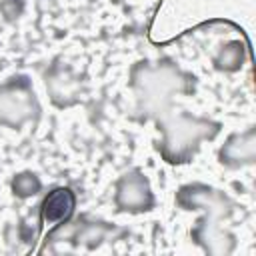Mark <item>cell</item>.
I'll list each match as a JSON object with an SVG mask.
<instances>
[{"mask_svg": "<svg viewBox=\"0 0 256 256\" xmlns=\"http://www.w3.org/2000/svg\"><path fill=\"white\" fill-rule=\"evenodd\" d=\"M70 206V196L66 190H58L54 192L48 200H46V220H60L66 214V208Z\"/></svg>", "mask_w": 256, "mask_h": 256, "instance_id": "6da1fadb", "label": "cell"}]
</instances>
